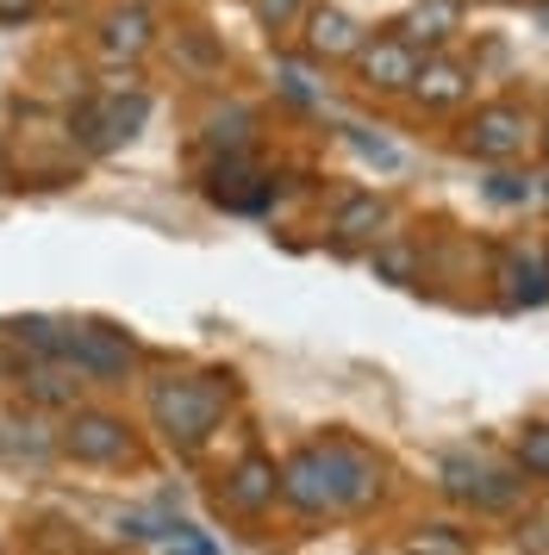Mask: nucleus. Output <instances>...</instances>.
Instances as JSON below:
<instances>
[{
  "instance_id": "nucleus-16",
  "label": "nucleus",
  "mask_w": 549,
  "mask_h": 555,
  "mask_svg": "<svg viewBox=\"0 0 549 555\" xmlns=\"http://www.w3.org/2000/svg\"><path fill=\"white\" fill-rule=\"evenodd\" d=\"M487 194H494V201H531V181H519V176H494V181H487Z\"/></svg>"
},
{
  "instance_id": "nucleus-2",
  "label": "nucleus",
  "mask_w": 549,
  "mask_h": 555,
  "mask_svg": "<svg viewBox=\"0 0 549 555\" xmlns=\"http://www.w3.org/2000/svg\"><path fill=\"white\" fill-rule=\"evenodd\" d=\"M156 418H163V430L169 437H181V443H200L206 430L219 425L225 412V387L213 375L206 380H169V387H156Z\"/></svg>"
},
{
  "instance_id": "nucleus-17",
  "label": "nucleus",
  "mask_w": 549,
  "mask_h": 555,
  "mask_svg": "<svg viewBox=\"0 0 549 555\" xmlns=\"http://www.w3.org/2000/svg\"><path fill=\"white\" fill-rule=\"evenodd\" d=\"M294 7H299V0H256V13H263L269 26H281V20H294Z\"/></svg>"
},
{
  "instance_id": "nucleus-18",
  "label": "nucleus",
  "mask_w": 549,
  "mask_h": 555,
  "mask_svg": "<svg viewBox=\"0 0 549 555\" xmlns=\"http://www.w3.org/2000/svg\"><path fill=\"white\" fill-rule=\"evenodd\" d=\"M31 0H0V20H13V13H25Z\"/></svg>"
},
{
  "instance_id": "nucleus-13",
  "label": "nucleus",
  "mask_w": 549,
  "mask_h": 555,
  "mask_svg": "<svg viewBox=\"0 0 549 555\" xmlns=\"http://www.w3.org/2000/svg\"><path fill=\"white\" fill-rule=\"evenodd\" d=\"M444 26H449V7H431V13L419 7V13L406 20V38H399V44H419V38L431 44V38H444Z\"/></svg>"
},
{
  "instance_id": "nucleus-14",
  "label": "nucleus",
  "mask_w": 549,
  "mask_h": 555,
  "mask_svg": "<svg viewBox=\"0 0 549 555\" xmlns=\"http://www.w3.org/2000/svg\"><path fill=\"white\" fill-rule=\"evenodd\" d=\"M144 13H119V20H113V38H106V44H113V51H144Z\"/></svg>"
},
{
  "instance_id": "nucleus-20",
  "label": "nucleus",
  "mask_w": 549,
  "mask_h": 555,
  "mask_svg": "<svg viewBox=\"0 0 549 555\" xmlns=\"http://www.w3.org/2000/svg\"><path fill=\"white\" fill-rule=\"evenodd\" d=\"M544 144H549V138H544Z\"/></svg>"
},
{
  "instance_id": "nucleus-4",
  "label": "nucleus",
  "mask_w": 549,
  "mask_h": 555,
  "mask_svg": "<svg viewBox=\"0 0 549 555\" xmlns=\"http://www.w3.org/2000/svg\"><path fill=\"white\" fill-rule=\"evenodd\" d=\"M69 450L81 455V462H125L131 437H125L119 418H106V412H81V418L69 425Z\"/></svg>"
},
{
  "instance_id": "nucleus-5",
  "label": "nucleus",
  "mask_w": 549,
  "mask_h": 555,
  "mask_svg": "<svg viewBox=\"0 0 549 555\" xmlns=\"http://www.w3.org/2000/svg\"><path fill=\"white\" fill-rule=\"evenodd\" d=\"M362 56V76L374 81V88H412V76H419V51L412 44H399V38H387V44H369Z\"/></svg>"
},
{
  "instance_id": "nucleus-10",
  "label": "nucleus",
  "mask_w": 549,
  "mask_h": 555,
  "mask_svg": "<svg viewBox=\"0 0 549 555\" xmlns=\"http://www.w3.org/2000/svg\"><path fill=\"white\" fill-rule=\"evenodd\" d=\"M231 500L250 505V512H256V505H269L274 500V468H269V462H244V468L231 475Z\"/></svg>"
},
{
  "instance_id": "nucleus-11",
  "label": "nucleus",
  "mask_w": 549,
  "mask_h": 555,
  "mask_svg": "<svg viewBox=\"0 0 549 555\" xmlns=\"http://www.w3.org/2000/svg\"><path fill=\"white\" fill-rule=\"evenodd\" d=\"M374 231H381V201H349L337 212V237L344 244H369Z\"/></svg>"
},
{
  "instance_id": "nucleus-3",
  "label": "nucleus",
  "mask_w": 549,
  "mask_h": 555,
  "mask_svg": "<svg viewBox=\"0 0 549 555\" xmlns=\"http://www.w3.org/2000/svg\"><path fill=\"white\" fill-rule=\"evenodd\" d=\"M56 350L69 356L75 369H88V375H125L131 369V344H125L119 331H100V325H75V331H63V344Z\"/></svg>"
},
{
  "instance_id": "nucleus-15",
  "label": "nucleus",
  "mask_w": 549,
  "mask_h": 555,
  "mask_svg": "<svg viewBox=\"0 0 549 555\" xmlns=\"http://www.w3.org/2000/svg\"><path fill=\"white\" fill-rule=\"evenodd\" d=\"M524 468H537V475H549V425L524 437Z\"/></svg>"
},
{
  "instance_id": "nucleus-19",
  "label": "nucleus",
  "mask_w": 549,
  "mask_h": 555,
  "mask_svg": "<svg viewBox=\"0 0 549 555\" xmlns=\"http://www.w3.org/2000/svg\"><path fill=\"white\" fill-rule=\"evenodd\" d=\"M544 26H549V7H544Z\"/></svg>"
},
{
  "instance_id": "nucleus-7",
  "label": "nucleus",
  "mask_w": 549,
  "mask_h": 555,
  "mask_svg": "<svg viewBox=\"0 0 549 555\" xmlns=\"http://www.w3.org/2000/svg\"><path fill=\"white\" fill-rule=\"evenodd\" d=\"M449 475V493H462V500H474V505H512V480H499L487 462H449L444 468Z\"/></svg>"
},
{
  "instance_id": "nucleus-1",
  "label": "nucleus",
  "mask_w": 549,
  "mask_h": 555,
  "mask_svg": "<svg viewBox=\"0 0 549 555\" xmlns=\"http://www.w3.org/2000/svg\"><path fill=\"white\" fill-rule=\"evenodd\" d=\"M281 493L294 505H306V512H319V505H362L374 493V462L362 450H349V443L306 450L294 468H288Z\"/></svg>"
},
{
  "instance_id": "nucleus-12",
  "label": "nucleus",
  "mask_w": 549,
  "mask_h": 555,
  "mask_svg": "<svg viewBox=\"0 0 549 555\" xmlns=\"http://www.w3.org/2000/svg\"><path fill=\"white\" fill-rule=\"evenodd\" d=\"M412 555H469V537L449 525H431L424 537H412Z\"/></svg>"
},
{
  "instance_id": "nucleus-6",
  "label": "nucleus",
  "mask_w": 549,
  "mask_h": 555,
  "mask_svg": "<svg viewBox=\"0 0 549 555\" xmlns=\"http://www.w3.org/2000/svg\"><path fill=\"white\" fill-rule=\"evenodd\" d=\"M469 151L474 156H512V151H524V119L512 113V106L481 113V119L469 126Z\"/></svg>"
},
{
  "instance_id": "nucleus-8",
  "label": "nucleus",
  "mask_w": 549,
  "mask_h": 555,
  "mask_svg": "<svg viewBox=\"0 0 549 555\" xmlns=\"http://www.w3.org/2000/svg\"><path fill=\"white\" fill-rule=\"evenodd\" d=\"M306 44L319 56H349V51H362V26L349 20V13H337V7H319L312 20H306Z\"/></svg>"
},
{
  "instance_id": "nucleus-9",
  "label": "nucleus",
  "mask_w": 549,
  "mask_h": 555,
  "mask_svg": "<svg viewBox=\"0 0 549 555\" xmlns=\"http://www.w3.org/2000/svg\"><path fill=\"white\" fill-rule=\"evenodd\" d=\"M412 88H419L431 106H449L462 101V88H469V76L462 69H449V63H419V76H412Z\"/></svg>"
}]
</instances>
